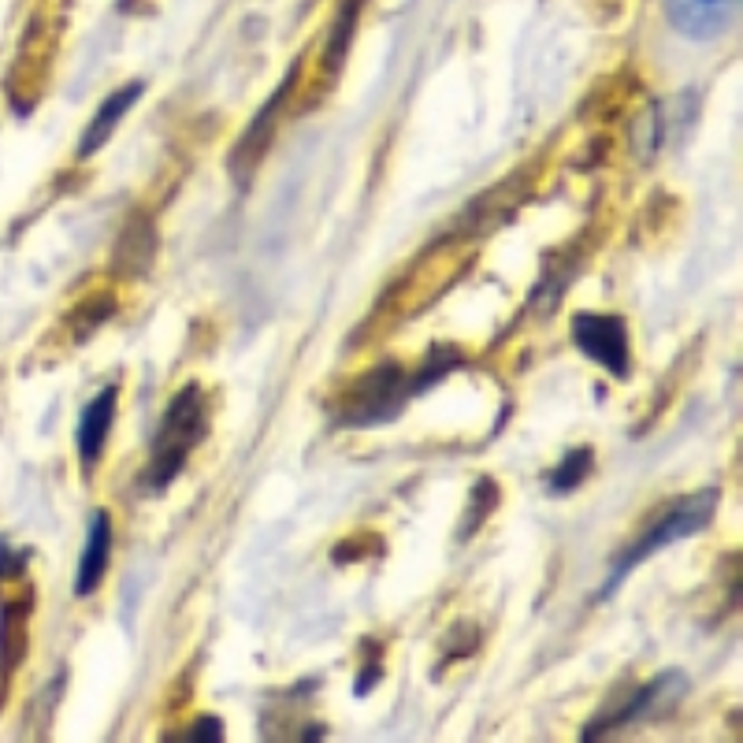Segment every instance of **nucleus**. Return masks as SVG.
<instances>
[{
	"instance_id": "1",
	"label": "nucleus",
	"mask_w": 743,
	"mask_h": 743,
	"mask_svg": "<svg viewBox=\"0 0 743 743\" xmlns=\"http://www.w3.org/2000/svg\"><path fill=\"white\" fill-rule=\"evenodd\" d=\"M717 502H721V495H717L714 487H706V491H691V495L669 502V506H665L662 513L643 528V535H639L636 543H628L625 554L617 558V565H613L610 576H606V584H602L599 599H610L613 591L625 584V576L636 569L639 561H647L651 554L669 547V543H680V539H688V535L703 532L706 524L714 521Z\"/></svg>"
},
{
	"instance_id": "2",
	"label": "nucleus",
	"mask_w": 743,
	"mask_h": 743,
	"mask_svg": "<svg viewBox=\"0 0 743 743\" xmlns=\"http://www.w3.org/2000/svg\"><path fill=\"white\" fill-rule=\"evenodd\" d=\"M209 428V413H205V394L197 383L183 387V391L171 398L168 413L160 420V431L153 439V457H149V469H145V491H164L171 487V480L186 469V457L201 443V435Z\"/></svg>"
},
{
	"instance_id": "3",
	"label": "nucleus",
	"mask_w": 743,
	"mask_h": 743,
	"mask_svg": "<svg viewBox=\"0 0 743 743\" xmlns=\"http://www.w3.org/2000/svg\"><path fill=\"white\" fill-rule=\"evenodd\" d=\"M573 342L576 350L599 361L606 372L617 379L628 376L632 368V350H628V327L621 316L606 313H576L573 316Z\"/></svg>"
},
{
	"instance_id": "4",
	"label": "nucleus",
	"mask_w": 743,
	"mask_h": 743,
	"mask_svg": "<svg viewBox=\"0 0 743 743\" xmlns=\"http://www.w3.org/2000/svg\"><path fill=\"white\" fill-rule=\"evenodd\" d=\"M405 398V376L402 368L383 365L372 376H365L350 394V409H346V424H379L391 420L402 409Z\"/></svg>"
},
{
	"instance_id": "5",
	"label": "nucleus",
	"mask_w": 743,
	"mask_h": 743,
	"mask_svg": "<svg viewBox=\"0 0 743 743\" xmlns=\"http://www.w3.org/2000/svg\"><path fill=\"white\" fill-rule=\"evenodd\" d=\"M684 691H688V680L680 677V673H662V677H654L643 691H636V695L628 699L625 710H617L613 717H606V721H599V725H591V729L584 732V740H599L602 732H610V729H621V725H636V721H651V717L669 714V710L680 703Z\"/></svg>"
},
{
	"instance_id": "6",
	"label": "nucleus",
	"mask_w": 743,
	"mask_h": 743,
	"mask_svg": "<svg viewBox=\"0 0 743 743\" xmlns=\"http://www.w3.org/2000/svg\"><path fill=\"white\" fill-rule=\"evenodd\" d=\"M740 0H665V19L688 41H714L736 23Z\"/></svg>"
},
{
	"instance_id": "7",
	"label": "nucleus",
	"mask_w": 743,
	"mask_h": 743,
	"mask_svg": "<svg viewBox=\"0 0 743 743\" xmlns=\"http://www.w3.org/2000/svg\"><path fill=\"white\" fill-rule=\"evenodd\" d=\"M294 82H298V64L290 67L287 82H283V86H279V90L268 97V105L261 108V116L249 123L246 134H242V142L235 145V153H231V171H235V179L242 186H246V175L257 168V160L264 157V149H268V142H272V119H275V112L283 108V101L290 97Z\"/></svg>"
},
{
	"instance_id": "8",
	"label": "nucleus",
	"mask_w": 743,
	"mask_h": 743,
	"mask_svg": "<svg viewBox=\"0 0 743 743\" xmlns=\"http://www.w3.org/2000/svg\"><path fill=\"white\" fill-rule=\"evenodd\" d=\"M691 119H695V108L691 105H677V101H673V105H669V101H665V105H654L651 112L636 123V138H632V142H636V153L651 160L654 153H662L665 145H673L680 134L688 131Z\"/></svg>"
},
{
	"instance_id": "9",
	"label": "nucleus",
	"mask_w": 743,
	"mask_h": 743,
	"mask_svg": "<svg viewBox=\"0 0 743 743\" xmlns=\"http://www.w3.org/2000/svg\"><path fill=\"white\" fill-rule=\"evenodd\" d=\"M116 383H108L101 394H93V402L82 409L79 428H75V446H79V457L86 469H93L101 454H105L108 431H112V420H116Z\"/></svg>"
},
{
	"instance_id": "10",
	"label": "nucleus",
	"mask_w": 743,
	"mask_h": 743,
	"mask_svg": "<svg viewBox=\"0 0 743 743\" xmlns=\"http://www.w3.org/2000/svg\"><path fill=\"white\" fill-rule=\"evenodd\" d=\"M108 561H112V517L105 509H97L90 521V535H86L79 573H75V595L79 599H90L93 591L101 587V580L108 573Z\"/></svg>"
},
{
	"instance_id": "11",
	"label": "nucleus",
	"mask_w": 743,
	"mask_h": 743,
	"mask_svg": "<svg viewBox=\"0 0 743 743\" xmlns=\"http://www.w3.org/2000/svg\"><path fill=\"white\" fill-rule=\"evenodd\" d=\"M142 90H145V82H127V86H119L112 97H108L105 105L97 108V116L90 119V127H86V134H82V142H79V157L86 160V157H93L101 145L112 138V131L119 127V119L127 116L134 108V101L142 97Z\"/></svg>"
},
{
	"instance_id": "12",
	"label": "nucleus",
	"mask_w": 743,
	"mask_h": 743,
	"mask_svg": "<svg viewBox=\"0 0 743 743\" xmlns=\"http://www.w3.org/2000/svg\"><path fill=\"white\" fill-rule=\"evenodd\" d=\"M591 457H595V450H591V446L569 450V454H565V461H561L558 469L547 476L550 495H569V491H576V487L584 483L587 472H591Z\"/></svg>"
},
{
	"instance_id": "13",
	"label": "nucleus",
	"mask_w": 743,
	"mask_h": 743,
	"mask_svg": "<svg viewBox=\"0 0 743 743\" xmlns=\"http://www.w3.org/2000/svg\"><path fill=\"white\" fill-rule=\"evenodd\" d=\"M361 4L365 0H346L342 4L339 19H335V27H331V38H327V75H335L339 71V64L346 60V49H350V38H353V27H357V12H361Z\"/></svg>"
},
{
	"instance_id": "14",
	"label": "nucleus",
	"mask_w": 743,
	"mask_h": 743,
	"mask_svg": "<svg viewBox=\"0 0 743 743\" xmlns=\"http://www.w3.org/2000/svg\"><path fill=\"white\" fill-rule=\"evenodd\" d=\"M495 502H498L495 480H480V483H476V491H472V506H469V513H465V521H469V532H465V539H469V535L476 532V528H480L487 517H491Z\"/></svg>"
},
{
	"instance_id": "15",
	"label": "nucleus",
	"mask_w": 743,
	"mask_h": 743,
	"mask_svg": "<svg viewBox=\"0 0 743 743\" xmlns=\"http://www.w3.org/2000/svg\"><path fill=\"white\" fill-rule=\"evenodd\" d=\"M190 740L220 743L223 740V721L220 717H197L194 725H190Z\"/></svg>"
},
{
	"instance_id": "16",
	"label": "nucleus",
	"mask_w": 743,
	"mask_h": 743,
	"mask_svg": "<svg viewBox=\"0 0 743 743\" xmlns=\"http://www.w3.org/2000/svg\"><path fill=\"white\" fill-rule=\"evenodd\" d=\"M23 554H15L4 539H0V580H15V576L23 573Z\"/></svg>"
}]
</instances>
